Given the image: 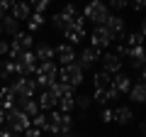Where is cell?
<instances>
[{
	"label": "cell",
	"mask_w": 146,
	"mask_h": 137,
	"mask_svg": "<svg viewBox=\"0 0 146 137\" xmlns=\"http://www.w3.org/2000/svg\"><path fill=\"white\" fill-rule=\"evenodd\" d=\"M71 127H73V115L71 113L49 110L44 132H49V135H63V132H71Z\"/></svg>",
	"instance_id": "1"
},
{
	"label": "cell",
	"mask_w": 146,
	"mask_h": 137,
	"mask_svg": "<svg viewBox=\"0 0 146 137\" xmlns=\"http://www.w3.org/2000/svg\"><path fill=\"white\" fill-rule=\"evenodd\" d=\"M10 91L15 93V100H17V103H22V100L34 98L39 88H36L34 79H29V76H17V79L10 83Z\"/></svg>",
	"instance_id": "2"
},
{
	"label": "cell",
	"mask_w": 146,
	"mask_h": 137,
	"mask_svg": "<svg viewBox=\"0 0 146 137\" xmlns=\"http://www.w3.org/2000/svg\"><path fill=\"white\" fill-rule=\"evenodd\" d=\"M34 76H36V79H34L36 88H49V86L58 79V66L54 61H42L39 66H36Z\"/></svg>",
	"instance_id": "3"
},
{
	"label": "cell",
	"mask_w": 146,
	"mask_h": 137,
	"mask_svg": "<svg viewBox=\"0 0 146 137\" xmlns=\"http://www.w3.org/2000/svg\"><path fill=\"white\" fill-rule=\"evenodd\" d=\"M80 15H83L85 20H90L93 25H105V20H107V15H110V7L102 0H88V5H85V10L80 12Z\"/></svg>",
	"instance_id": "4"
},
{
	"label": "cell",
	"mask_w": 146,
	"mask_h": 137,
	"mask_svg": "<svg viewBox=\"0 0 146 137\" xmlns=\"http://www.w3.org/2000/svg\"><path fill=\"white\" fill-rule=\"evenodd\" d=\"M5 125H7V130H10V132L22 135V132L29 127V118H27L20 108H10V110H5Z\"/></svg>",
	"instance_id": "5"
},
{
	"label": "cell",
	"mask_w": 146,
	"mask_h": 137,
	"mask_svg": "<svg viewBox=\"0 0 146 137\" xmlns=\"http://www.w3.org/2000/svg\"><path fill=\"white\" fill-rule=\"evenodd\" d=\"M83 74H85V71H83L76 61H73V64H66V66L58 68V79H61L63 83L73 86V88H78V86L83 83Z\"/></svg>",
	"instance_id": "6"
},
{
	"label": "cell",
	"mask_w": 146,
	"mask_h": 137,
	"mask_svg": "<svg viewBox=\"0 0 146 137\" xmlns=\"http://www.w3.org/2000/svg\"><path fill=\"white\" fill-rule=\"evenodd\" d=\"M90 47H95V49H100V52H102V49H107L110 44L115 42V39H112V34H110L107 30H105L102 25H95L93 27V32H90Z\"/></svg>",
	"instance_id": "7"
},
{
	"label": "cell",
	"mask_w": 146,
	"mask_h": 137,
	"mask_svg": "<svg viewBox=\"0 0 146 137\" xmlns=\"http://www.w3.org/2000/svg\"><path fill=\"white\" fill-rule=\"evenodd\" d=\"M102 27L110 32V34H112V39H124V34H127V32H124V17L117 15V12H115V15L110 12Z\"/></svg>",
	"instance_id": "8"
},
{
	"label": "cell",
	"mask_w": 146,
	"mask_h": 137,
	"mask_svg": "<svg viewBox=\"0 0 146 137\" xmlns=\"http://www.w3.org/2000/svg\"><path fill=\"white\" fill-rule=\"evenodd\" d=\"M15 68H17V76H32L36 71V56H34V52H25L15 61Z\"/></svg>",
	"instance_id": "9"
},
{
	"label": "cell",
	"mask_w": 146,
	"mask_h": 137,
	"mask_svg": "<svg viewBox=\"0 0 146 137\" xmlns=\"http://www.w3.org/2000/svg\"><path fill=\"white\" fill-rule=\"evenodd\" d=\"M100 64H102V71H105V74H110V76H115L117 71L124 68V59H119L115 52L102 54V56H100Z\"/></svg>",
	"instance_id": "10"
},
{
	"label": "cell",
	"mask_w": 146,
	"mask_h": 137,
	"mask_svg": "<svg viewBox=\"0 0 146 137\" xmlns=\"http://www.w3.org/2000/svg\"><path fill=\"white\" fill-rule=\"evenodd\" d=\"M100 56H102V52H100V49H95V47H85L83 52L78 54L76 64H78L83 71H88V68H93V64H95V61H100Z\"/></svg>",
	"instance_id": "11"
},
{
	"label": "cell",
	"mask_w": 146,
	"mask_h": 137,
	"mask_svg": "<svg viewBox=\"0 0 146 137\" xmlns=\"http://www.w3.org/2000/svg\"><path fill=\"white\" fill-rule=\"evenodd\" d=\"M54 56L66 66V64H73L76 59H78V52H76V47H71V44L63 42V44H58V47L54 49Z\"/></svg>",
	"instance_id": "12"
},
{
	"label": "cell",
	"mask_w": 146,
	"mask_h": 137,
	"mask_svg": "<svg viewBox=\"0 0 146 137\" xmlns=\"http://www.w3.org/2000/svg\"><path fill=\"white\" fill-rule=\"evenodd\" d=\"M90 98H93V103H98V105L105 108L107 103H112V100L119 98V93L110 86V88H95V95H90Z\"/></svg>",
	"instance_id": "13"
},
{
	"label": "cell",
	"mask_w": 146,
	"mask_h": 137,
	"mask_svg": "<svg viewBox=\"0 0 146 137\" xmlns=\"http://www.w3.org/2000/svg\"><path fill=\"white\" fill-rule=\"evenodd\" d=\"M112 88L117 91V93H127V91L131 88V76L129 74H124V71H117L115 76H112Z\"/></svg>",
	"instance_id": "14"
},
{
	"label": "cell",
	"mask_w": 146,
	"mask_h": 137,
	"mask_svg": "<svg viewBox=\"0 0 146 137\" xmlns=\"http://www.w3.org/2000/svg\"><path fill=\"white\" fill-rule=\"evenodd\" d=\"M112 115H115V122L117 125H131L134 122V110H131L129 105H119V108H115L112 110Z\"/></svg>",
	"instance_id": "15"
},
{
	"label": "cell",
	"mask_w": 146,
	"mask_h": 137,
	"mask_svg": "<svg viewBox=\"0 0 146 137\" xmlns=\"http://www.w3.org/2000/svg\"><path fill=\"white\" fill-rule=\"evenodd\" d=\"M29 15H32L29 3H27V0H15V5L10 7V17H15V20L20 22V20H27Z\"/></svg>",
	"instance_id": "16"
},
{
	"label": "cell",
	"mask_w": 146,
	"mask_h": 137,
	"mask_svg": "<svg viewBox=\"0 0 146 137\" xmlns=\"http://www.w3.org/2000/svg\"><path fill=\"white\" fill-rule=\"evenodd\" d=\"M49 93L54 95V98H66V95H76V88L68 83H63V81H54L51 86H49Z\"/></svg>",
	"instance_id": "17"
},
{
	"label": "cell",
	"mask_w": 146,
	"mask_h": 137,
	"mask_svg": "<svg viewBox=\"0 0 146 137\" xmlns=\"http://www.w3.org/2000/svg\"><path fill=\"white\" fill-rule=\"evenodd\" d=\"M36 98V105H39V110L42 113H49V110H56V100L58 98H54L49 91H42L39 95H34Z\"/></svg>",
	"instance_id": "18"
},
{
	"label": "cell",
	"mask_w": 146,
	"mask_h": 137,
	"mask_svg": "<svg viewBox=\"0 0 146 137\" xmlns=\"http://www.w3.org/2000/svg\"><path fill=\"white\" fill-rule=\"evenodd\" d=\"M127 61H129L131 68H144V47H131L127 49Z\"/></svg>",
	"instance_id": "19"
},
{
	"label": "cell",
	"mask_w": 146,
	"mask_h": 137,
	"mask_svg": "<svg viewBox=\"0 0 146 137\" xmlns=\"http://www.w3.org/2000/svg\"><path fill=\"white\" fill-rule=\"evenodd\" d=\"M12 44H17V47L25 49V52H32V47H34L32 32H17V34H12Z\"/></svg>",
	"instance_id": "20"
},
{
	"label": "cell",
	"mask_w": 146,
	"mask_h": 137,
	"mask_svg": "<svg viewBox=\"0 0 146 137\" xmlns=\"http://www.w3.org/2000/svg\"><path fill=\"white\" fill-rule=\"evenodd\" d=\"M15 93L10 91V86H0V108L3 110H10V108H17L15 105Z\"/></svg>",
	"instance_id": "21"
},
{
	"label": "cell",
	"mask_w": 146,
	"mask_h": 137,
	"mask_svg": "<svg viewBox=\"0 0 146 137\" xmlns=\"http://www.w3.org/2000/svg\"><path fill=\"white\" fill-rule=\"evenodd\" d=\"M127 95L131 98V103H144L146 100V83H131V88L127 91Z\"/></svg>",
	"instance_id": "22"
},
{
	"label": "cell",
	"mask_w": 146,
	"mask_h": 137,
	"mask_svg": "<svg viewBox=\"0 0 146 137\" xmlns=\"http://www.w3.org/2000/svg\"><path fill=\"white\" fill-rule=\"evenodd\" d=\"M34 56L39 59V61H54V47L46 42H39L34 49Z\"/></svg>",
	"instance_id": "23"
},
{
	"label": "cell",
	"mask_w": 146,
	"mask_h": 137,
	"mask_svg": "<svg viewBox=\"0 0 146 137\" xmlns=\"http://www.w3.org/2000/svg\"><path fill=\"white\" fill-rule=\"evenodd\" d=\"M0 30H3V34H17L20 32V22L15 20V17H10V15H5L3 20H0Z\"/></svg>",
	"instance_id": "24"
},
{
	"label": "cell",
	"mask_w": 146,
	"mask_h": 137,
	"mask_svg": "<svg viewBox=\"0 0 146 137\" xmlns=\"http://www.w3.org/2000/svg\"><path fill=\"white\" fill-rule=\"evenodd\" d=\"M63 37H66V44L76 47L78 42H83V39H85V30H73V27H66V30H63Z\"/></svg>",
	"instance_id": "25"
},
{
	"label": "cell",
	"mask_w": 146,
	"mask_h": 137,
	"mask_svg": "<svg viewBox=\"0 0 146 137\" xmlns=\"http://www.w3.org/2000/svg\"><path fill=\"white\" fill-rule=\"evenodd\" d=\"M93 83H95V88H110V86H112V76L105 74V71H95Z\"/></svg>",
	"instance_id": "26"
},
{
	"label": "cell",
	"mask_w": 146,
	"mask_h": 137,
	"mask_svg": "<svg viewBox=\"0 0 146 137\" xmlns=\"http://www.w3.org/2000/svg\"><path fill=\"white\" fill-rule=\"evenodd\" d=\"M20 110L25 113L27 118H34L36 113H42V110H39V105H36V98H29V100H22V103H20Z\"/></svg>",
	"instance_id": "27"
},
{
	"label": "cell",
	"mask_w": 146,
	"mask_h": 137,
	"mask_svg": "<svg viewBox=\"0 0 146 137\" xmlns=\"http://www.w3.org/2000/svg\"><path fill=\"white\" fill-rule=\"evenodd\" d=\"M44 27V15H39V12H32L29 17H27V32H36Z\"/></svg>",
	"instance_id": "28"
},
{
	"label": "cell",
	"mask_w": 146,
	"mask_h": 137,
	"mask_svg": "<svg viewBox=\"0 0 146 137\" xmlns=\"http://www.w3.org/2000/svg\"><path fill=\"white\" fill-rule=\"evenodd\" d=\"M90 103H93V98L90 95H85V93H80V95H73V105L78 108L80 113H85L90 108Z\"/></svg>",
	"instance_id": "29"
},
{
	"label": "cell",
	"mask_w": 146,
	"mask_h": 137,
	"mask_svg": "<svg viewBox=\"0 0 146 137\" xmlns=\"http://www.w3.org/2000/svg\"><path fill=\"white\" fill-rule=\"evenodd\" d=\"M141 42H144V34H139V32H129V34H124V44H127V49H131V47H141Z\"/></svg>",
	"instance_id": "30"
},
{
	"label": "cell",
	"mask_w": 146,
	"mask_h": 137,
	"mask_svg": "<svg viewBox=\"0 0 146 137\" xmlns=\"http://www.w3.org/2000/svg\"><path fill=\"white\" fill-rule=\"evenodd\" d=\"M32 7V12H39V15H44V12L49 10V5H51V0H27Z\"/></svg>",
	"instance_id": "31"
},
{
	"label": "cell",
	"mask_w": 146,
	"mask_h": 137,
	"mask_svg": "<svg viewBox=\"0 0 146 137\" xmlns=\"http://www.w3.org/2000/svg\"><path fill=\"white\" fill-rule=\"evenodd\" d=\"M56 108H58V113H73V95H66V98H58L56 100Z\"/></svg>",
	"instance_id": "32"
},
{
	"label": "cell",
	"mask_w": 146,
	"mask_h": 137,
	"mask_svg": "<svg viewBox=\"0 0 146 137\" xmlns=\"http://www.w3.org/2000/svg\"><path fill=\"white\" fill-rule=\"evenodd\" d=\"M0 68H3L5 79H12V76L17 74V68H15V61H12V59H3V61H0Z\"/></svg>",
	"instance_id": "33"
},
{
	"label": "cell",
	"mask_w": 146,
	"mask_h": 137,
	"mask_svg": "<svg viewBox=\"0 0 146 137\" xmlns=\"http://www.w3.org/2000/svg\"><path fill=\"white\" fill-rule=\"evenodd\" d=\"M49 20H51V27H54V30H58V32H63V30L68 27V25H66V17H63L61 12H54Z\"/></svg>",
	"instance_id": "34"
},
{
	"label": "cell",
	"mask_w": 146,
	"mask_h": 137,
	"mask_svg": "<svg viewBox=\"0 0 146 137\" xmlns=\"http://www.w3.org/2000/svg\"><path fill=\"white\" fill-rule=\"evenodd\" d=\"M68 27H73V30H85V17L78 12L76 17H71V20H68Z\"/></svg>",
	"instance_id": "35"
},
{
	"label": "cell",
	"mask_w": 146,
	"mask_h": 137,
	"mask_svg": "<svg viewBox=\"0 0 146 137\" xmlns=\"http://www.w3.org/2000/svg\"><path fill=\"white\" fill-rule=\"evenodd\" d=\"M107 7H112V10L119 15L122 10H127V7H129V0H110V5H107Z\"/></svg>",
	"instance_id": "36"
},
{
	"label": "cell",
	"mask_w": 146,
	"mask_h": 137,
	"mask_svg": "<svg viewBox=\"0 0 146 137\" xmlns=\"http://www.w3.org/2000/svg\"><path fill=\"white\" fill-rule=\"evenodd\" d=\"M61 15L66 17V25H68V20H71V17H76V15H78V7L73 5V3H68V5L63 7V12H61Z\"/></svg>",
	"instance_id": "37"
},
{
	"label": "cell",
	"mask_w": 146,
	"mask_h": 137,
	"mask_svg": "<svg viewBox=\"0 0 146 137\" xmlns=\"http://www.w3.org/2000/svg\"><path fill=\"white\" fill-rule=\"evenodd\" d=\"M100 120H102L105 125L115 122V115H112V108H107V105H105V108H102V113H100Z\"/></svg>",
	"instance_id": "38"
},
{
	"label": "cell",
	"mask_w": 146,
	"mask_h": 137,
	"mask_svg": "<svg viewBox=\"0 0 146 137\" xmlns=\"http://www.w3.org/2000/svg\"><path fill=\"white\" fill-rule=\"evenodd\" d=\"M22 137H44V132L39 130V127H32V125H29L25 132H22Z\"/></svg>",
	"instance_id": "39"
},
{
	"label": "cell",
	"mask_w": 146,
	"mask_h": 137,
	"mask_svg": "<svg viewBox=\"0 0 146 137\" xmlns=\"http://www.w3.org/2000/svg\"><path fill=\"white\" fill-rule=\"evenodd\" d=\"M7 49H10V42L0 37V56H7Z\"/></svg>",
	"instance_id": "40"
},
{
	"label": "cell",
	"mask_w": 146,
	"mask_h": 137,
	"mask_svg": "<svg viewBox=\"0 0 146 137\" xmlns=\"http://www.w3.org/2000/svg\"><path fill=\"white\" fill-rule=\"evenodd\" d=\"M115 54H117V56H119V59H127V44H117Z\"/></svg>",
	"instance_id": "41"
},
{
	"label": "cell",
	"mask_w": 146,
	"mask_h": 137,
	"mask_svg": "<svg viewBox=\"0 0 146 137\" xmlns=\"http://www.w3.org/2000/svg\"><path fill=\"white\" fill-rule=\"evenodd\" d=\"M12 5H15V0H0V7H3V10H10Z\"/></svg>",
	"instance_id": "42"
},
{
	"label": "cell",
	"mask_w": 146,
	"mask_h": 137,
	"mask_svg": "<svg viewBox=\"0 0 146 137\" xmlns=\"http://www.w3.org/2000/svg\"><path fill=\"white\" fill-rule=\"evenodd\" d=\"M134 10H136V12L144 10V0H134Z\"/></svg>",
	"instance_id": "43"
},
{
	"label": "cell",
	"mask_w": 146,
	"mask_h": 137,
	"mask_svg": "<svg viewBox=\"0 0 146 137\" xmlns=\"http://www.w3.org/2000/svg\"><path fill=\"white\" fill-rule=\"evenodd\" d=\"M0 137H12V132L7 127H0Z\"/></svg>",
	"instance_id": "44"
},
{
	"label": "cell",
	"mask_w": 146,
	"mask_h": 137,
	"mask_svg": "<svg viewBox=\"0 0 146 137\" xmlns=\"http://www.w3.org/2000/svg\"><path fill=\"white\" fill-rule=\"evenodd\" d=\"M5 125V110H3V108H0V127Z\"/></svg>",
	"instance_id": "45"
},
{
	"label": "cell",
	"mask_w": 146,
	"mask_h": 137,
	"mask_svg": "<svg viewBox=\"0 0 146 137\" xmlns=\"http://www.w3.org/2000/svg\"><path fill=\"white\" fill-rule=\"evenodd\" d=\"M12 137H22V135H17V132H12Z\"/></svg>",
	"instance_id": "46"
},
{
	"label": "cell",
	"mask_w": 146,
	"mask_h": 137,
	"mask_svg": "<svg viewBox=\"0 0 146 137\" xmlns=\"http://www.w3.org/2000/svg\"><path fill=\"white\" fill-rule=\"evenodd\" d=\"M49 137H58V135H49Z\"/></svg>",
	"instance_id": "47"
},
{
	"label": "cell",
	"mask_w": 146,
	"mask_h": 137,
	"mask_svg": "<svg viewBox=\"0 0 146 137\" xmlns=\"http://www.w3.org/2000/svg\"><path fill=\"white\" fill-rule=\"evenodd\" d=\"M0 37H3V30H0Z\"/></svg>",
	"instance_id": "48"
}]
</instances>
